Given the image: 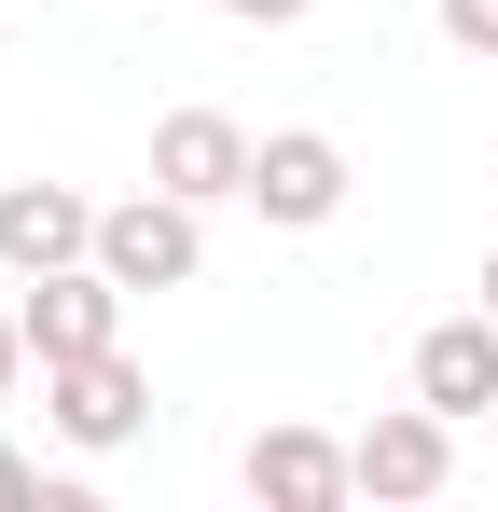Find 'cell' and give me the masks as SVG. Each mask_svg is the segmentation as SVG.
Returning a JSON list of instances; mask_svg holds the SVG:
<instances>
[{
    "label": "cell",
    "instance_id": "9",
    "mask_svg": "<svg viewBox=\"0 0 498 512\" xmlns=\"http://www.w3.org/2000/svg\"><path fill=\"white\" fill-rule=\"evenodd\" d=\"M415 402H443L457 429L498 402V319H485V305H471V319H429V333H415Z\"/></svg>",
    "mask_w": 498,
    "mask_h": 512
},
{
    "label": "cell",
    "instance_id": "13",
    "mask_svg": "<svg viewBox=\"0 0 498 512\" xmlns=\"http://www.w3.org/2000/svg\"><path fill=\"white\" fill-rule=\"evenodd\" d=\"M236 28H305V0H222Z\"/></svg>",
    "mask_w": 498,
    "mask_h": 512
},
{
    "label": "cell",
    "instance_id": "2",
    "mask_svg": "<svg viewBox=\"0 0 498 512\" xmlns=\"http://www.w3.org/2000/svg\"><path fill=\"white\" fill-rule=\"evenodd\" d=\"M42 416H56V443L111 457V443L153 429V374H139L125 346H97V360H42Z\"/></svg>",
    "mask_w": 498,
    "mask_h": 512
},
{
    "label": "cell",
    "instance_id": "8",
    "mask_svg": "<svg viewBox=\"0 0 498 512\" xmlns=\"http://www.w3.org/2000/svg\"><path fill=\"white\" fill-rule=\"evenodd\" d=\"M249 153H263V139H249L236 111H208V97L153 125V180H166V194H194V208H222V194H249Z\"/></svg>",
    "mask_w": 498,
    "mask_h": 512
},
{
    "label": "cell",
    "instance_id": "14",
    "mask_svg": "<svg viewBox=\"0 0 498 512\" xmlns=\"http://www.w3.org/2000/svg\"><path fill=\"white\" fill-rule=\"evenodd\" d=\"M485 319H498V250H485Z\"/></svg>",
    "mask_w": 498,
    "mask_h": 512
},
{
    "label": "cell",
    "instance_id": "11",
    "mask_svg": "<svg viewBox=\"0 0 498 512\" xmlns=\"http://www.w3.org/2000/svg\"><path fill=\"white\" fill-rule=\"evenodd\" d=\"M443 14V42H471V56H498V0H429Z\"/></svg>",
    "mask_w": 498,
    "mask_h": 512
},
{
    "label": "cell",
    "instance_id": "16",
    "mask_svg": "<svg viewBox=\"0 0 498 512\" xmlns=\"http://www.w3.org/2000/svg\"><path fill=\"white\" fill-rule=\"evenodd\" d=\"M485 70H498V56H485Z\"/></svg>",
    "mask_w": 498,
    "mask_h": 512
},
{
    "label": "cell",
    "instance_id": "3",
    "mask_svg": "<svg viewBox=\"0 0 498 512\" xmlns=\"http://www.w3.org/2000/svg\"><path fill=\"white\" fill-rule=\"evenodd\" d=\"M125 277L111 263H56V277H14V319H28V360H97V346H125Z\"/></svg>",
    "mask_w": 498,
    "mask_h": 512
},
{
    "label": "cell",
    "instance_id": "12",
    "mask_svg": "<svg viewBox=\"0 0 498 512\" xmlns=\"http://www.w3.org/2000/svg\"><path fill=\"white\" fill-rule=\"evenodd\" d=\"M14 374H28V319L0 305V402H14Z\"/></svg>",
    "mask_w": 498,
    "mask_h": 512
},
{
    "label": "cell",
    "instance_id": "6",
    "mask_svg": "<svg viewBox=\"0 0 498 512\" xmlns=\"http://www.w3.org/2000/svg\"><path fill=\"white\" fill-rule=\"evenodd\" d=\"M360 443V499H443L457 485V416L443 402H388L374 429H346Z\"/></svg>",
    "mask_w": 498,
    "mask_h": 512
},
{
    "label": "cell",
    "instance_id": "10",
    "mask_svg": "<svg viewBox=\"0 0 498 512\" xmlns=\"http://www.w3.org/2000/svg\"><path fill=\"white\" fill-rule=\"evenodd\" d=\"M83 512V485H42V457H28V443H0V512Z\"/></svg>",
    "mask_w": 498,
    "mask_h": 512
},
{
    "label": "cell",
    "instance_id": "7",
    "mask_svg": "<svg viewBox=\"0 0 498 512\" xmlns=\"http://www.w3.org/2000/svg\"><path fill=\"white\" fill-rule=\"evenodd\" d=\"M56 263H97V208L70 180H0V277H56Z\"/></svg>",
    "mask_w": 498,
    "mask_h": 512
},
{
    "label": "cell",
    "instance_id": "15",
    "mask_svg": "<svg viewBox=\"0 0 498 512\" xmlns=\"http://www.w3.org/2000/svg\"><path fill=\"white\" fill-rule=\"evenodd\" d=\"M28 14H56V0H28Z\"/></svg>",
    "mask_w": 498,
    "mask_h": 512
},
{
    "label": "cell",
    "instance_id": "1",
    "mask_svg": "<svg viewBox=\"0 0 498 512\" xmlns=\"http://www.w3.org/2000/svg\"><path fill=\"white\" fill-rule=\"evenodd\" d=\"M97 263L125 277V291H194V263H208V208L194 194H125V208H97Z\"/></svg>",
    "mask_w": 498,
    "mask_h": 512
},
{
    "label": "cell",
    "instance_id": "5",
    "mask_svg": "<svg viewBox=\"0 0 498 512\" xmlns=\"http://www.w3.org/2000/svg\"><path fill=\"white\" fill-rule=\"evenodd\" d=\"M249 499L263 512H346L360 499V443H332V429H305V416L249 429Z\"/></svg>",
    "mask_w": 498,
    "mask_h": 512
},
{
    "label": "cell",
    "instance_id": "4",
    "mask_svg": "<svg viewBox=\"0 0 498 512\" xmlns=\"http://www.w3.org/2000/svg\"><path fill=\"white\" fill-rule=\"evenodd\" d=\"M249 208H263L277 236H319L332 208H346V139H332V125H277V139L249 153Z\"/></svg>",
    "mask_w": 498,
    "mask_h": 512
}]
</instances>
